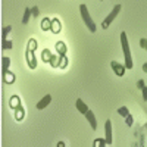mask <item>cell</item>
I'll list each match as a JSON object with an SVG mask.
<instances>
[{
  "instance_id": "6da1fadb",
  "label": "cell",
  "mask_w": 147,
  "mask_h": 147,
  "mask_svg": "<svg viewBox=\"0 0 147 147\" xmlns=\"http://www.w3.org/2000/svg\"><path fill=\"white\" fill-rule=\"evenodd\" d=\"M121 44H122V50H124V57H125V68L132 69L134 62H132V56H131V50H129V44H128V38H127L125 31L121 32Z\"/></svg>"
},
{
  "instance_id": "7a4b0ae2",
  "label": "cell",
  "mask_w": 147,
  "mask_h": 147,
  "mask_svg": "<svg viewBox=\"0 0 147 147\" xmlns=\"http://www.w3.org/2000/svg\"><path fill=\"white\" fill-rule=\"evenodd\" d=\"M80 13H81V18H82L84 24L87 25V28H88L91 32H96V24H94V21L91 19V16H90V13H88V9H87V6H85V5H80Z\"/></svg>"
},
{
  "instance_id": "3957f363",
  "label": "cell",
  "mask_w": 147,
  "mask_h": 147,
  "mask_svg": "<svg viewBox=\"0 0 147 147\" xmlns=\"http://www.w3.org/2000/svg\"><path fill=\"white\" fill-rule=\"evenodd\" d=\"M121 9H122V6H121V5H115V7L112 9V12H110V13H109V15L102 21V28H103V30L109 28V25H110V24L113 22V19L118 16V13L121 12Z\"/></svg>"
},
{
  "instance_id": "277c9868",
  "label": "cell",
  "mask_w": 147,
  "mask_h": 147,
  "mask_svg": "<svg viewBox=\"0 0 147 147\" xmlns=\"http://www.w3.org/2000/svg\"><path fill=\"white\" fill-rule=\"evenodd\" d=\"M105 140H106V144H112V122L109 119L105 122Z\"/></svg>"
},
{
  "instance_id": "5b68a950",
  "label": "cell",
  "mask_w": 147,
  "mask_h": 147,
  "mask_svg": "<svg viewBox=\"0 0 147 147\" xmlns=\"http://www.w3.org/2000/svg\"><path fill=\"white\" fill-rule=\"evenodd\" d=\"M25 55H27L28 66H30L31 69H35V68H37V59H35V56H34V50H30V49H27Z\"/></svg>"
},
{
  "instance_id": "8992f818",
  "label": "cell",
  "mask_w": 147,
  "mask_h": 147,
  "mask_svg": "<svg viewBox=\"0 0 147 147\" xmlns=\"http://www.w3.org/2000/svg\"><path fill=\"white\" fill-rule=\"evenodd\" d=\"M110 66H112L113 72L116 74L118 77H122V75L125 74V71H127L125 65H122V63H119V62H112V63H110Z\"/></svg>"
},
{
  "instance_id": "52a82bcc",
  "label": "cell",
  "mask_w": 147,
  "mask_h": 147,
  "mask_svg": "<svg viewBox=\"0 0 147 147\" xmlns=\"http://www.w3.org/2000/svg\"><path fill=\"white\" fill-rule=\"evenodd\" d=\"M50 102H52V96H50V94H46L43 99H41L38 103H37V109H38V110H43L44 107H47L49 105H50Z\"/></svg>"
},
{
  "instance_id": "ba28073f",
  "label": "cell",
  "mask_w": 147,
  "mask_h": 147,
  "mask_svg": "<svg viewBox=\"0 0 147 147\" xmlns=\"http://www.w3.org/2000/svg\"><path fill=\"white\" fill-rule=\"evenodd\" d=\"M85 118H87V121L90 122L91 129H93V131H96V129H97V121H96V116H94V113L91 112L90 109L87 110V113H85Z\"/></svg>"
},
{
  "instance_id": "9c48e42d",
  "label": "cell",
  "mask_w": 147,
  "mask_h": 147,
  "mask_svg": "<svg viewBox=\"0 0 147 147\" xmlns=\"http://www.w3.org/2000/svg\"><path fill=\"white\" fill-rule=\"evenodd\" d=\"M9 66H10V59L7 56H3L2 57V77H5L9 72Z\"/></svg>"
},
{
  "instance_id": "30bf717a",
  "label": "cell",
  "mask_w": 147,
  "mask_h": 147,
  "mask_svg": "<svg viewBox=\"0 0 147 147\" xmlns=\"http://www.w3.org/2000/svg\"><path fill=\"white\" fill-rule=\"evenodd\" d=\"M75 106H77V109L80 110V113H82V115H85L87 113V110H88V106L85 105L81 99H78L77 102H75Z\"/></svg>"
},
{
  "instance_id": "8fae6325",
  "label": "cell",
  "mask_w": 147,
  "mask_h": 147,
  "mask_svg": "<svg viewBox=\"0 0 147 147\" xmlns=\"http://www.w3.org/2000/svg\"><path fill=\"white\" fill-rule=\"evenodd\" d=\"M24 116H25V113H24V107H22L21 105H18V106L15 107V119H16V121H22Z\"/></svg>"
},
{
  "instance_id": "7c38bea8",
  "label": "cell",
  "mask_w": 147,
  "mask_h": 147,
  "mask_svg": "<svg viewBox=\"0 0 147 147\" xmlns=\"http://www.w3.org/2000/svg\"><path fill=\"white\" fill-rule=\"evenodd\" d=\"M56 50L59 53V56H65L66 55V46L63 41H57L56 43Z\"/></svg>"
},
{
  "instance_id": "4fadbf2b",
  "label": "cell",
  "mask_w": 147,
  "mask_h": 147,
  "mask_svg": "<svg viewBox=\"0 0 147 147\" xmlns=\"http://www.w3.org/2000/svg\"><path fill=\"white\" fill-rule=\"evenodd\" d=\"M31 15H32V12H31V9H30V7H27L25 10H24V16H22V24H24V25H27V24L30 22Z\"/></svg>"
},
{
  "instance_id": "5bb4252c",
  "label": "cell",
  "mask_w": 147,
  "mask_h": 147,
  "mask_svg": "<svg viewBox=\"0 0 147 147\" xmlns=\"http://www.w3.org/2000/svg\"><path fill=\"white\" fill-rule=\"evenodd\" d=\"M50 57H52V53L49 49H44V50L41 52V59H43V62H50Z\"/></svg>"
},
{
  "instance_id": "9a60e30c",
  "label": "cell",
  "mask_w": 147,
  "mask_h": 147,
  "mask_svg": "<svg viewBox=\"0 0 147 147\" xmlns=\"http://www.w3.org/2000/svg\"><path fill=\"white\" fill-rule=\"evenodd\" d=\"M3 81L6 82V84H13L15 82V75L12 72H7L6 75L3 77Z\"/></svg>"
},
{
  "instance_id": "2e32d148",
  "label": "cell",
  "mask_w": 147,
  "mask_h": 147,
  "mask_svg": "<svg viewBox=\"0 0 147 147\" xmlns=\"http://www.w3.org/2000/svg\"><path fill=\"white\" fill-rule=\"evenodd\" d=\"M52 31H53L55 34H57V32L60 31V22H59L56 18L52 21Z\"/></svg>"
},
{
  "instance_id": "e0dca14e",
  "label": "cell",
  "mask_w": 147,
  "mask_h": 147,
  "mask_svg": "<svg viewBox=\"0 0 147 147\" xmlns=\"http://www.w3.org/2000/svg\"><path fill=\"white\" fill-rule=\"evenodd\" d=\"M41 28L43 30H52V21L49 19V18H44L41 21Z\"/></svg>"
},
{
  "instance_id": "ac0fdd59",
  "label": "cell",
  "mask_w": 147,
  "mask_h": 147,
  "mask_svg": "<svg viewBox=\"0 0 147 147\" xmlns=\"http://www.w3.org/2000/svg\"><path fill=\"white\" fill-rule=\"evenodd\" d=\"M118 115H121V116L127 118V116L129 115V110H128V107H127V106H122V107H119V109H118Z\"/></svg>"
},
{
  "instance_id": "d6986e66",
  "label": "cell",
  "mask_w": 147,
  "mask_h": 147,
  "mask_svg": "<svg viewBox=\"0 0 147 147\" xmlns=\"http://www.w3.org/2000/svg\"><path fill=\"white\" fill-rule=\"evenodd\" d=\"M18 105H21V103H19V97H18V96H13V97L10 99V103H9V106H10L12 109H13V110H15V107H16Z\"/></svg>"
},
{
  "instance_id": "ffe728a7",
  "label": "cell",
  "mask_w": 147,
  "mask_h": 147,
  "mask_svg": "<svg viewBox=\"0 0 147 147\" xmlns=\"http://www.w3.org/2000/svg\"><path fill=\"white\" fill-rule=\"evenodd\" d=\"M52 65V68H59V57L56 56V55H52V57H50V62H49Z\"/></svg>"
},
{
  "instance_id": "44dd1931",
  "label": "cell",
  "mask_w": 147,
  "mask_h": 147,
  "mask_svg": "<svg viewBox=\"0 0 147 147\" xmlns=\"http://www.w3.org/2000/svg\"><path fill=\"white\" fill-rule=\"evenodd\" d=\"M12 47H13V44H12L10 40H2V49H3V50H7V49L10 50Z\"/></svg>"
},
{
  "instance_id": "7402d4cb",
  "label": "cell",
  "mask_w": 147,
  "mask_h": 147,
  "mask_svg": "<svg viewBox=\"0 0 147 147\" xmlns=\"http://www.w3.org/2000/svg\"><path fill=\"white\" fill-rule=\"evenodd\" d=\"M66 65H68L66 55H65V56H59V68H65Z\"/></svg>"
},
{
  "instance_id": "603a6c76",
  "label": "cell",
  "mask_w": 147,
  "mask_h": 147,
  "mask_svg": "<svg viewBox=\"0 0 147 147\" xmlns=\"http://www.w3.org/2000/svg\"><path fill=\"white\" fill-rule=\"evenodd\" d=\"M12 31V27L10 25H7V27H5L3 30H2V40H6L7 38V34Z\"/></svg>"
},
{
  "instance_id": "cb8c5ba5",
  "label": "cell",
  "mask_w": 147,
  "mask_h": 147,
  "mask_svg": "<svg viewBox=\"0 0 147 147\" xmlns=\"http://www.w3.org/2000/svg\"><path fill=\"white\" fill-rule=\"evenodd\" d=\"M27 49H30V50H35L37 49V41L34 40V38H31L30 41H28V47Z\"/></svg>"
},
{
  "instance_id": "d4e9b609",
  "label": "cell",
  "mask_w": 147,
  "mask_h": 147,
  "mask_svg": "<svg viewBox=\"0 0 147 147\" xmlns=\"http://www.w3.org/2000/svg\"><path fill=\"white\" fill-rule=\"evenodd\" d=\"M140 47L144 49V50H147V38H141L140 40Z\"/></svg>"
},
{
  "instance_id": "484cf974",
  "label": "cell",
  "mask_w": 147,
  "mask_h": 147,
  "mask_svg": "<svg viewBox=\"0 0 147 147\" xmlns=\"http://www.w3.org/2000/svg\"><path fill=\"white\" fill-rule=\"evenodd\" d=\"M105 144H106V140H103V138H97L94 141V146H105Z\"/></svg>"
},
{
  "instance_id": "4316f807",
  "label": "cell",
  "mask_w": 147,
  "mask_h": 147,
  "mask_svg": "<svg viewBox=\"0 0 147 147\" xmlns=\"http://www.w3.org/2000/svg\"><path fill=\"white\" fill-rule=\"evenodd\" d=\"M125 119H127V127H132V122H134L132 116H131V115H128V116H127Z\"/></svg>"
},
{
  "instance_id": "83f0119b",
  "label": "cell",
  "mask_w": 147,
  "mask_h": 147,
  "mask_svg": "<svg viewBox=\"0 0 147 147\" xmlns=\"http://www.w3.org/2000/svg\"><path fill=\"white\" fill-rule=\"evenodd\" d=\"M31 12H32V16H34V18L38 16V13H40V10H38V7H37V6H34V7L31 9Z\"/></svg>"
},
{
  "instance_id": "f1b7e54d",
  "label": "cell",
  "mask_w": 147,
  "mask_h": 147,
  "mask_svg": "<svg viewBox=\"0 0 147 147\" xmlns=\"http://www.w3.org/2000/svg\"><path fill=\"white\" fill-rule=\"evenodd\" d=\"M141 91H143V100H146V102H147V87H146V85L141 88Z\"/></svg>"
},
{
  "instance_id": "f546056e",
  "label": "cell",
  "mask_w": 147,
  "mask_h": 147,
  "mask_svg": "<svg viewBox=\"0 0 147 147\" xmlns=\"http://www.w3.org/2000/svg\"><path fill=\"white\" fill-rule=\"evenodd\" d=\"M144 85H146V84H144V80H138V82H137V87H138L140 90L144 87Z\"/></svg>"
},
{
  "instance_id": "4dcf8cb0",
  "label": "cell",
  "mask_w": 147,
  "mask_h": 147,
  "mask_svg": "<svg viewBox=\"0 0 147 147\" xmlns=\"http://www.w3.org/2000/svg\"><path fill=\"white\" fill-rule=\"evenodd\" d=\"M143 71H144V72H147V62L143 65Z\"/></svg>"
},
{
  "instance_id": "1f68e13d",
  "label": "cell",
  "mask_w": 147,
  "mask_h": 147,
  "mask_svg": "<svg viewBox=\"0 0 147 147\" xmlns=\"http://www.w3.org/2000/svg\"><path fill=\"white\" fill-rule=\"evenodd\" d=\"M146 128H147V124H146Z\"/></svg>"
}]
</instances>
